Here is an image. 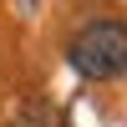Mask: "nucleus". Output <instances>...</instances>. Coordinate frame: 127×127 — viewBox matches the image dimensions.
<instances>
[{"label":"nucleus","instance_id":"obj_3","mask_svg":"<svg viewBox=\"0 0 127 127\" xmlns=\"http://www.w3.org/2000/svg\"><path fill=\"white\" fill-rule=\"evenodd\" d=\"M26 5H36V0H26Z\"/></svg>","mask_w":127,"mask_h":127},{"label":"nucleus","instance_id":"obj_1","mask_svg":"<svg viewBox=\"0 0 127 127\" xmlns=\"http://www.w3.org/2000/svg\"><path fill=\"white\" fill-rule=\"evenodd\" d=\"M66 66L81 81H112L127 71V20L97 15L66 41Z\"/></svg>","mask_w":127,"mask_h":127},{"label":"nucleus","instance_id":"obj_2","mask_svg":"<svg viewBox=\"0 0 127 127\" xmlns=\"http://www.w3.org/2000/svg\"><path fill=\"white\" fill-rule=\"evenodd\" d=\"M15 127H56V117H51V112L36 102V107H26V112L15 117Z\"/></svg>","mask_w":127,"mask_h":127}]
</instances>
